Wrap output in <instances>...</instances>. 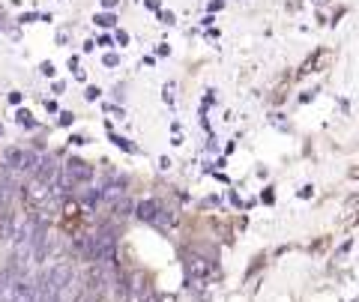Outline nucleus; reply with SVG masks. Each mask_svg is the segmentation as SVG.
<instances>
[{"label": "nucleus", "mask_w": 359, "mask_h": 302, "mask_svg": "<svg viewBox=\"0 0 359 302\" xmlns=\"http://www.w3.org/2000/svg\"><path fill=\"white\" fill-rule=\"evenodd\" d=\"M135 216H138L141 221H147V225H156V228H171L174 225V216L159 204V200H141V204L135 207Z\"/></svg>", "instance_id": "nucleus-1"}, {"label": "nucleus", "mask_w": 359, "mask_h": 302, "mask_svg": "<svg viewBox=\"0 0 359 302\" xmlns=\"http://www.w3.org/2000/svg\"><path fill=\"white\" fill-rule=\"evenodd\" d=\"M63 180H66V186H87L93 180V167L84 159H69L63 165Z\"/></svg>", "instance_id": "nucleus-2"}, {"label": "nucleus", "mask_w": 359, "mask_h": 302, "mask_svg": "<svg viewBox=\"0 0 359 302\" xmlns=\"http://www.w3.org/2000/svg\"><path fill=\"white\" fill-rule=\"evenodd\" d=\"M6 165L9 171H36L39 159L27 150H6Z\"/></svg>", "instance_id": "nucleus-3"}, {"label": "nucleus", "mask_w": 359, "mask_h": 302, "mask_svg": "<svg viewBox=\"0 0 359 302\" xmlns=\"http://www.w3.org/2000/svg\"><path fill=\"white\" fill-rule=\"evenodd\" d=\"M9 302H39V290H36V284L30 282V275H25V278H15L13 299H9Z\"/></svg>", "instance_id": "nucleus-4"}, {"label": "nucleus", "mask_w": 359, "mask_h": 302, "mask_svg": "<svg viewBox=\"0 0 359 302\" xmlns=\"http://www.w3.org/2000/svg\"><path fill=\"white\" fill-rule=\"evenodd\" d=\"M186 273L192 275V278H204V275H207V263H204V257L189 254V257H186Z\"/></svg>", "instance_id": "nucleus-5"}, {"label": "nucleus", "mask_w": 359, "mask_h": 302, "mask_svg": "<svg viewBox=\"0 0 359 302\" xmlns=\"http://www.w3.org/2000/svg\"><path fill=\"white\" fill-rule=\"evenodd\" d=\"M93 21H96L99 27H114V25H117V15H114V13H99Z\"/></svg>", "instance_id": "nucleus-6"}, {"label": "nucleus", "mask_w": 359, "mask_h": 302, "mask_svg": "<svg viewBox=\"0 0 359 302\" xmlns=\"http://www.w3.org/2000/svg\"><path fill=\"white\" fill-rule=\"evenodd\" d=\"M18 123H25V126H33V120H30L27 111H18Z\"/></svg>", "instance_id": "nucleus-7"}, {"label": "nucleus", "mask_w": 359, "mask_h": 302, "mask_svg": "<svg viewBox=\"0 0 359 302\" xmlns=\"http://www.w3.org/2000/svg\"><path fill=\"white\" fill-rule=\"evenodd\" d=\"M75 302H96V294H90V290H87V294H81V296H75Z\"/></svg>", "instance_id": "nucleus-8"}, {"label": "nucleus", "mask_w": 359, "mask_h": 302, "mask_svg": "<svg viewBox=\"0 0 359 302\" xmlns=\"http://www.w3.org/2000/svg\"><path fill=\"white\" fill-rule=\"evenodd\" d=\"M120 60H117V54H105V66H117Z\"/></svg>", "instance_id": "nucleus-9"}, {"label": "nucleus", "mask_w": 359, "mask_h": 302, "mask_svg": "<svg viewBox=\"0 0 359 302\" xmlns=\"http://www.w3.org/2000/svg\"><path fill=\"white\" fill-rule=\"evenodd\" d=\"M60 123H63V126H69V123H72V114H69V111H63V114H60Z\"/></svg>", "instance_id": "nucleus-10"}, {"label": "nucleus", "mask_w": 359, "mask_h": 302, "mask_svg": "<svg viewBox=\"0 0 359 302\" xmlns=\"http://www.w3.org/2000/svg\"><path fill=\"white\" fill-rule=\"evenodd\" d=\"M102 6L108 9V6H117V0H102Z\"/></svg>", "instance_id": "nucleus-11"}]
</instances>
